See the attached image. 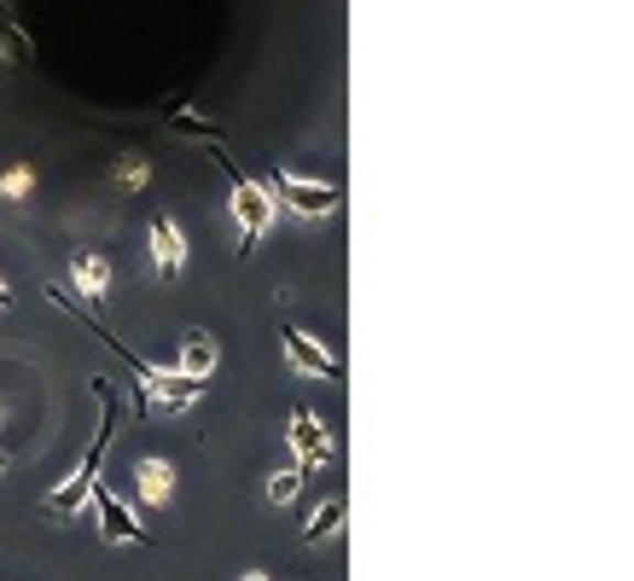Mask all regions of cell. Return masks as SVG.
I'll list each match as a JSON object with an SVG mask.
<instances>
[{
	"mask_svg": "<svg viewBox=\"0 0 634 581\" xmlns=\"http://www.w3.org/2000/svg\"><path fill=\"white\" fill-rule=\"evenodd\" d=\"M88 384H94V396H99V430H94V448H88V460L76 465V476L47 494V512L53 517H76L81 506H88V489L99 483V465H106L111 436H117V396H111V384L106 379H88Z\"/></svg>",
	"mask_w": 634,
	"mask_h": 581,
	"instance_id": "obj_1",
	"label": "cell"
},
{
	"mask_svg": "<svg viewBox=\"0 0 634 581\" xmlns=\"http://www.w3.org/2000/svg\"><path fill=\"white\" fill-rule=\"evenodd\" d=\"M221 169H228V186H233V221H239V256H251L256 244H262V233L274 227V193L262 180H251L239 169V163L228 157V152H210Z\"/></svg>",
	"mask_w": 634,
	"mask_h": 581,
	"instance_id": "obj_2",
	"label": "cell"
},
{
	"mask_svg": "<svg viewBox=\"0 0 634 581\" xmlns=\"http://www.w3.org/2000/svg\"><path fill=\"white\" fill-rule=\"evenodd\" d=\"M88 501H94V512H99V535H106L111 547H122V541L146 547V541H152V529L134 517V506H129V501H117L106 483H94V489H88Z\"/></svg>",
	"mask_w": 634,
	"mask_h": 581,
	"instance_id": "obj_3",
	"label": "cell"
},
{
	"mask_svg": "<svg viewBox=\"0 0 634 581\" xmlns=\"http://www.w3.org/2000/svg\"><path fill=\"white\" fill-rule=\"evenodd\" d=\"M269 193H280V198L292 204V210H297L303 221H320V216H332V210H338V186H332V180H303V175L274 169Z\"/></svg>",
	"mask_w": 634,
	"mask_h": 581,
	"instance_id": "obj_4",
	"label": "cell"
},
{
	"mask_svg": "<svg viewBox=\"0 0 634 581\" xmlns=\"http://www.w3.org/2000/svg\"><path fill=\"white\" fill-rule=\"evenodd\" d=\"M280 343H285V366H292V372H303V379H338V361L326 355V343H315L309 331L285 326Z\"/></svg>",
	"mask_w": 634,
	"mask_h": 581,
	"instance_id": "obj_5",
	"label": "cell"
},
{
	"mask_svg": "<svg viewBox=\"0 0 634 581\" xmlns=\"http://www.w3.org/2000/svg\"><path fill=\"white\" fill-rule=\"evenodd\" d=\"M146 396H152L157 407H170V413H187V407L204 396V384L187 379V372H163V366H152V372H146Z\"/></svg>",
	"mask_w": 634,
	"mask_h": 581,
	"instance_id": "obj_6",
	"label": "cell"
},
{
	"mask_svg": "<svg viewBox=\"0 0 634 581\" xmlns=\"http://www.w3.org/2000/svg\"><path fill=\"white\" fill-rule=\"evenodd\" d=\"M292 453H297V465H303V471H315L326 453H332V442H326V430H320V419H315L309 407H297V413H292Z\"/></svg>",
	"mask_w": 634,
	"mask_h": 581,
	"instance_id": "obj_7",
	"label": "cell"
},
{
	"mask_svg": "<svg viewBox=\"0 0 634 581\" xmlns=\"http://www.w3.org/2000/svg\"><path fill=\"white\" fill-rule=\"evenodd\" d=\"M152 262L163 279H175L181 262H187V239H181V227L170 216H152Z\"/></svg>",
	"mask_w": 634,
	"mask_h": 581,
	"instance_id": "obj_8",
	"label": "cell"
},
{
	"mask_svg": "<svg viewBox=\"0 0 634 581\" xmlns=\"http://www.w3.org/2000/svg\"><path fill=\"white\" fill-rule=\"evenodd\" d=\"M216 361H221V343L210 338V331H187V338H181V372H187V379H210L216 372Z\"/></svg>",
	"mask_w": 634,
	"mask_h": 581,
	"instance_id": "obj_9",
	"label": "cell"
},
{
	"mask_svg": "<svg viewBox=\"0 0 634 581\" xmlns=\"http://www.w3.org/2000/svg\"><path fill=\"white\" fill-rule=\"evenodd\" d=\"M343 517H350V501H343V494H326V501L315 506V517L303 524V541H309V547L332 541V535L343 529Z\"/></svg>",
	"mask_w": 634,
	"mask_h": 581,
	"instance_id": "obj_10",
	"label": "cell"
},
{
	"mask_svg": "<svg viewBox=\"0 0 634 581\" xmlns=\"http://www.w3.org/2000/svg\"><path fill=\"white\" fill-rule=\"evenodd\" d=\"M134 489H140V501L163 506V501L175 494V471H170V460H140V465H134Z\"/></svg>",
	"mask_w": 634,
	"mask_h": 581,
	"instance_id": "obj_11",
	"label": "cell"
},
{
	"mask_svg": "<svg viewBox=\"0 0 634 581\" xmlns=\"http://www.w3.org/2000/svg\"><path fill=\"white\" fill-rule=\"evenodd\" d=\"M70 274H76V285L88 290V297H106V285H111V262H106V256H76V262H70Z\"/></svg>",
	"mask_w": 634,
	"mask_h": 581,
	"instance_id": "obj_12",
	"label": "cell"
},
{
	"mask_svg": "<svg viewBox=\"0 0 634 581\" xmlns=\"http://www.w3.org/2000/svg\"><path fill=\"white\" fill-rule=\"evenodd\" d=\"M303 476H309V471H303V465H285V471H274V476H269V501H274V506H285V501H297Z\"/></svg>",
	"mask_w": 634,
	"mask_h": 581,
	"instance_id": "obj_13",
	"label": "cell"
},
{
	"mask_svg": "<svg viewBox=\"0 0 634 581\" xmlns=\"http://www.w3.org/2000/svg\"><path fill=\"white\" fill-rule=\"evenodd\" d=\"M170 129H175V134H193V140L221 145V129H216V122H204L198 111H175V117H170Z\"/></svg>",
	"mask_w": 634,
	"mask_h": 581,
	"instance_id": "obj_14",
	"label": "cell"
},
{
	"mask_svg": "<svg viewBox=\"0 0 634 581\" xmlns=\"http://www.w3.org/2000/svg\"><path fill=\"white\" fill-rule=\"evenodd\" d=\"M0 193H7V198H24V193H30V169H12L7 180H0Z\"/></svg>",
	"mask_w": 634,
	"mask_h": 581,
	"instance_id": "obj_15",
	"label": "cell"
},
{
	"mask_svg": "<svg viewBox=\"0 0 634 581\" xmlns=\"http://www.w3.org/2000/svg\"><path fill=\"white\" fill-rule=\"evenodd\" d=\"M117 180H122V186H146V163H122Z\"/></svg>",
	"mask_w": 634,
	"mask_h": 581,
	"instance_id": "obj_16",
	"label": "cell"
},
{
	"mask_svg": "<svg viewBox=\"0 0 634 581\" xmlns=\"http://www.w3.org/2000/svg\"><path fill=\"white\" fill-rule=\"evenodd\" d=\"M0 47H7L12 58H24V35H18V30H7V24H0Z\"/></svg>",
	"mask_w": 634,
	"mask_h": 581,
	"instance_id": "obj_17",
	"label": "cell"
},
{
	"mask_svg": "<svg viewBox=\"0 0 634 581\" xmlns=\"http://www.w3.org/2000/svg\"><path fill=\"white\" fill-rule=\"evenodd\" d=\"M0 308H12V290L7 285H0Z\"/></svg>",
	"mask_w": 634,
	"mask_h": 581,
	"instance_id": "obj_18",
	"label": "cell"
},
{
	"mask_svg": "<svg viewBox=\"0 0 634 581\" xmlns=\"http://www.w3.org/2000/svg\"><path fill=\"white\" fill-rule=\"evenodd\" d=\"M244 581H269V575H262V570H251V575H244Z\"/></svg>",
	"mask_w": 634,
	"mask_h": 581,
	"instance_id": "obj_19",
	"label": "cell"
},
{
	"mask_svg": "<svg viewBox=\"0 0 634 581\" xmlns=\"http://www.w3.org/2000/svg\"><path fill=\"white\" fill-rule=\"evenodd\" d=\"M0 471H7V460H0Z\"/></svg>",
	"mask_w": 634,
	"mask_h": 581,
	"instance_id": "obj_20",
	"label": "cell"
}]
</instances>
